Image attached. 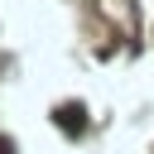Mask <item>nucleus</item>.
<instances>
[{
  "instance_id": "1",
  "label": "nucleus",
  "mask_w": 154,
  "mask_h": 154,
  "mask_svg": "<svg viewBox=\"0 0 154 154\" xmlns=\"http://www.w3.org/2000/svg\"><path fill=\"white\" fill-rule=\"evenodd\" d=\"M53 120H58V130H67V135H82V130H87V111H82V106H72V101H67V106H58V111H53Z\"/></svg>"
}]
</instances>
